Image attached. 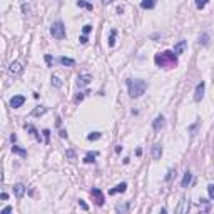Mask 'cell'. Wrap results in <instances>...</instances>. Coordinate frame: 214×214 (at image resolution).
<instances>
[{"label": "cell", "mask_w": 214, "mask_h": 214, "mask_svg": "<svg viewBox=\"0 0 214 214\" xmlns=\"http://www.w3.org/2000/svg\"><path fill=\"white\" fill-rule=\"evenodd\" d=\"M154 62H156L157 67H164V69L176 67L177 65V55L174 54V50H166L162 54H156Z\"/></svg>", "instance_id": "6da1fadb"}, {"label": "cell", "mask_w": 214, "mask_h": 214, "mask_svg": "<svg viewBox=\"0 0 214 214\" xmlns=\"http://www.w3.org/2000/svg\"><path fill=\"white\" fill-rule=\"evenodd\" d=\"M127 89H129V95L134 99L141 97L142 94L146 92V89H147V82L142 80V79H127Z\"/></svg>", "instance_id": "7a4b0ae2"}, {"label": "cell", "mask_w": 214, "mask_h": 214, "mask_svg": "<svg viewBox=\"0 0 214 214\" xmlns=\"http://www.w3.org/2000/svg\"><path fill=\"white\" fill-rule=\"evenodd\" d=\"M50 34L54 35V39H64L65 37V25H64V22H55V24H52V27H50Z\"/></svg>", "instance_id": "3957f363"}, {"label": "cell", "mask_w": 214, "mask_h": 214, "mask_svg": "<svg viewBox=\"0 0 214 214\" xmlns=\"http://www.w3.org/2000/svg\"><path fill=\"white\" fill-rule=\"evenodd\" d=\"M204 87H206V84L201 80L197 84V87H196V90H194V101L196 102H201L202 101V97H204Z\"/></svg>", "instance_id": "277c9868"}, {"label": "cell", "mask_w": 214, "mask_h": 214, "mask_svg": "<svg viewBox=\"0 0 214 214\" xmlns=\"http://www.w3.org/2000/svg\"><path fill=\"white\" fill-rule=\"evenodd\" d=\"M24 102H25V97H24V95H13V97L10 99V107L19 109V107L24 105Z\"/></svg>", "instance_id": "5b68a950"}, {"label": "cell", "mask_w": 214, "mask_h": 214, "mask_svg": "<svg viewBox=\"0 0 214 214\" xmlns=\"http://www.w3.org/2000/svg\"><path fill=\"white\" fill-rule=\"evenodd\" d=\"M90 192H92V196L95 197V204H97V206H102V204H104V194H102V191H101V189L94 187Z\"/></svg>", "instance_id": "8992f818"}, {"label": "cell", "mask_w": 214, "mask_h": 214, "mask_svg": "<svg viewBox=\"0 0 214 214\" xmlns=\"http://www.w3.org/2000/svg\"><path fill=\"white\" fill-rule=\"evenodd\" d=\"M164 126H166V119H164V116H157V117L154 119V122H152V127H154V131L164 129Z\"/></svg>", "instance_id": "52a82bcc"}, {"label": "cell", "mask_w": 214, "mask_h": 214, "mask_svg": "<svg viewBox=\"0 0 214 214\" xmlns=\"http://www.w3.org/2000/svg\"><path fill=\"white\" fill-rule=\"evenodd\" d=\"M187 211H189V201H187V199H181L179 206L176 208V212L177 214H184V212H187Z\"/></svg>", "instance_id": "ba28073f"}, {"label": "cell", "mask_w": 214, "mask_h": 214, "mask_svg": "<svg viewBox=\"0 0 214 214\" xmlns=\"http://www.w3.org/2000/svg\"><path fill=\"white\" fill-rule=\"evenodd\" d=\"M186 47H187V42L186 40H179L176 45H174V54H176V55H181V54L186 50Z\"/></svg>", "instance_id": "9c48e42d"}, {"label": "cell", "mask_w": 214, "mask_h": 214, "mask_svg": "<svg viewBox=\"0 0 214 214\" xmlns=\"http://www.w3.org/2000/svg\"><path fill=\"white\" fill-rule=\"evenodd\" d=\"M9 72L13 74V76L20 74V72H22V64H20V62H12V64H10V67H9Z\"/></svg>", "instance_id": "30bf717a"}, {"label": "cell", "mask_w": 214, "mask_h": 214, "mask_svg": "<svg viewBox=\"0 0 214 214\" xmlns=\"http://www.w3.org/2000/svg\"><path fill=\"white\" fill-rule=\"evenodd\" d=\"M13 192H15V196L17 197H22L24 194H25V186H24V184H15V186H13Z\"/></svg>", "instance_id": "8fae6325"}, {"label": "cell", "mask_w": 214, "mask_h": 214, "mask_svg": "<svg viewBox=\"0 0 214 214\" xmlns=\"http://www.w3.org/2000/svg\"><path fill=\"white\" fill-rule=\"evenodd\" d=\"M126 189H127V184L126 183H120V184H117L114 189H110L109 191V194H117V192H126Z\"/></svg>", "instance_id": "7c38bea8"}, {"label": "cell", "mask_w": 214, "mask_h": 214, "mask_svg": "<svg viewBox=\"0 0 214 214\" xmlns=\"http://www.w3.org/2000/svg\"><path fill=\"white\" fill-rule=\"evenodd\" d=\"M160 156H162V147H160V144H154L152 146V157L160 159Z\"/></svg>", "instance_id": "4fadbf2b"}, {"label": "cell", "mask_w": 214, "mask_h": 214, "mask_svg": "<svg viewBox=\"0 0 214 214\" xmlns=\"http://www.w3.org/2000/svg\"><path fill=\"white\" fill-rule=\"evenodd\" d=\"M59 62L62 64V65H65V67H74V65H76V60L70 59V57H60Z\"/></svg>", "instance_id": "5bb4252c"}, {"label": "cell", "mask_w": 214, "mask_h": 214, "mask_svg": "<svg viewBox=\"0 0 214 214\" xmlns=\"http://www.w3.org/2000/svg\"><path fill=\"white\" fill-rule=\"evenodd\" d=\"M191 183H192V174L189 172V171H186V172H184V177H183V183H181V186H183V187H187Z\"/></svg>", "instance_id": "9a60e30c"}, {"label": "cell", "mask_w": 214, "mask_h": 214, "mask_svg": "<svg viewBox=\"0 0 214 214\" xmlns=\"http://www.w3.org/2000/svg\"><path fill=\"white\" fill-rule=\"evenodd\" d=\"M99 156V152H94V151H89L87 154H85V157H84V162H87V164H90V162H94L95 157Z\"/></svg>", "instance_id": "2e32d148"}, {"label": "cell", "mask_w": 214, "mask_h": 214, "mask_svg": "<svg viewBox=\"0 0 214 214\" xmlns=\"http://www.w3.org/2000/svg\"><path fill=\"white\" fill-rule=\"evenodd\" d=\"M92 80V77L89 76V74H84V76H79V85L82 87V85H89Z\"/></svg>", "instance_id": "e0dca14e"}, {"label": "cell", "mask_w": 214, "mask_h": 214, "mask_svg": "<svg viewBox=\"0 0 214 214\" xmlns=\"http://www.w3.org/2000/svg\"><path fill=\"white\" fill-rule=\"evenodd\" d=\"M141 7H142V9L151 10V9H154V7H156V0H142V2H141Z\"/></svg>", "instance_id": "ac0fdd59"}, {"label": "cell", "mask_w": 214, "mask_h": 214, "mask_svg": "<svg viewBox=\"0 0 214 214\" xmlns=\"http://www.w3.org/2000/svg\"><path fill=\"white\" fill-rule=\"evenodd\" d=\"M12 152H13V154L22 156V157H27V151H25V149H22V147H19V146H12Z\"/></svg>", "instance_id": "d6986e66"}, {"label": "cell", "mask_w": 214, "mask_h": 214, "mask_svg": "<svg viewBox=\"0 0 214 214\" xmlns=\"http://www.w3.org/2000/svg\"><path fill=\"white\" fill-rule=\"evenodd\" d=\"M45 112H47V109L40 105V107H37V109H34V110H32V116H34V117H39V116H44Z\"/></svg>", "instance_id": "ffe728a7"}, {"label": "cell", "mask_w": 214, "mask_h": 214, "mask_svg": "<svg viewBox=\"0 0 214 214\" xmlns=\"http://www.w3.org/2000/svg\"><path fill=\"white\" fill-rule=\"evenodd\" d=\"M77 7H82V9H87V10H92V9H94V7H92V3L84 2V0H77Z\"/></svg>", "instance_id": "44dd1931"}, {"label": "cell", "mask_w": 214, "mask_h": 214, "mask_svg": "<svg viewBox=\"0 0 214 214\" xmlns=\"http://www.w3.org/2000/svg\"><path fill=\"white\" fill-rule=\"evenodd\" d=\"M116 34H117V30H116V28H112V30H110V37H109V45H110V47L116 45Z\"/></svg>", "instance_id": "7402d4cb"}, {"label": "cell", "mask_w": 214, "mask_h": 214, "mask_svg": "<svg viewBox=\"0 0 214 214\" xmlns=\"http://www.w3.org/2000/svg\"><path fill=\"white\" fill-rule=\"evenodd\" d=\"M116 211L117 212H127V211H129V204H127V202H126V204H117L116 206Z\"/></svg>", "instance_id": "603a6c76"}, {"label": "cell", "mask_w": 214, "mask_h": 214, "mask_svg": "<svg viewBox=\"0 0 214 214\" xmlns=\"http://www.w3.org/2000/svg\"><path fill=\"white\" fill-rule=\"evenodd\" d=\"M199 44L201 45H209V34H202L199 37Z\"/></svg>", "instance_id": "cb8c5ba5"}, {"label": "cell", "mask_w": 214, "mask_h": 214, "mask_svg": "<svg viewBox=\"0 0 214 214\" xmlns=\"http://www.w3.org/2000/svg\"><path fill=\"white\" fill-rule=\"evenodd\" d=\"M208 2H209V0H196V9L202 10L206 5H208Z\"/></svg>", "instance_id": "d4e9b609"}, {"label": "cell", "mask_w": 214, "mask_h": 214, "mask_svg": "<svg viewBox=\"0 0 214 214\" xmlns=\"http://www.w3.org/2000/svg\"><path fill=\"white\" fill-rule=\"evenodd\" d=\"M27 127V129H28V132H30V134H34L35 135V139H37V141H40V134H39L37 132V129H35V127L34 126H25Z\"/></svg>", "instance_id": "484cf974"}, {"label": "cell", "mask_w": 214, "mask_h": 214, "mask_svg": "<svg viewBox=\"0 0 214 214\" xmlns=\"http://www.w3.org/2000/svg\"><path fill=\"white\" fill-rule=\"evenodd\" d=\"M101 132H90V134H89L87 135V139H89V141H97V139H101Z\"/></svg>", "instance_id": "4316f807"}, {"label": "cell", "mask_w": 214, "mask_h": 214, "mask_svg": "<svg viewBox=\"0 0 214 214\" xmlns=\"http://www.w3.org/2000/svg\"><path fill=\"white\" fill-rule=\"evenodd\" d=\"M172 177H176V169H169L167 171V176H166V181L167 183H169L171 179H172Z\"/></svg>", "instance_id": "83f0119b"}, {"label": "cell", "mask_w": 214, "mask_h": 214, "mask_svg": "<svg viewBox=\"0 0 214 214\" xmlns=\"http://www.w3.org/2000/svg\"><path fill=\"white\" fill-rule=\"evenodd\" d=\"M52 85H54V87H57V89L62 87V80H60L59 77H52Z\"/></svg>", "instance_id": "f1b7e54d"}, {"label": "cell", "mask_w": 214, "mask_h": 214, "mask_svg": "<svg viewBox=\"0 0 214 214\" xmlns=\"http://www.w3.org/2000/svg\"><path fill=\"white\" fill-rule=\"evenodd\" d=\"M208 194H209L211 199H214V184H209L208 186Z\"/></svg>", "instance_id": "f546056e"}, {"label": "cell", "mask_w": 214, "mask_h": 214, "mask_svg": "<svg viewBox=\"0 0 214 214\" xmlns=\"http://www.w3.org/2000/svg\"><path fill=\"white\" fill-rule=\"evenodd\" d=\"M79 206L82 209H84V211H89V206H87V202L85 201H82V199H79Z\"/></svg>", "instance_id": "4dcf8cb0"}, {"label": "cell", "mask_w": 214, "mask_h": 214, "mask_svg": "<svg viewBox=\"0 0 214 214\" xmlns=\"http://www.w3.org/2000/svg\"><path fill=\"white\" fill-rule=\"evenodd\" d=\"M197 126H199V122H196V124H192L191 127H189V132H191V135H194L196 132V129H197Z\"/></svg>", "instance_id": "1f68e13d"}, {"label": "cell", "mask_w": 214, "mask_h": 214, "mask_svg": "<svg viewBox=\"0 0 214 214\" xmlns=\"http://www.w3.org/2000/svg\"><path fill=\"white\" fill-rule=\"evenodd\" d=\"M67 157H69L70 160H74L76 159V152H74L72 149H69V151H67Z\"/></svg>", "instance_id": "d6a6232c"}, {"label": "cell", "mask_w": 214, "mask_h": 214, "mask_svg": "<svg viewBox=\"0 0 214 214\" xmlns=\"http://www.w3.org/2000/svg\"><path fill=\"white\" fill-rule=\"evenodd\" d=\"M90 30H92V27H90V25H84V27H82V32H84V35L90 34Z\"/></svg>", "instance_id": "836d02e7"}, {"label": "cell", "mask_w": 214, "mask_h": 214, "mask_svg": "<svg viewBox=\"0 0 214 214\" xmlns=\"http://www.w3.org/2000/svg\"><path fill=\"white\" fill-rule=\"evenodd\" d=\"M42 134H44V137H45V142H49V139H50V131L44 129V132H42Z\"/></svg>", "instance_id": "e575fe53"}, {"label": "cell", "mask_w": 214, "mask_h": 214, "mask_svg": "<svg viewBox=\"0 0 214 214\" xmlns=\"http://www.w3.org/2000/svg\"><path fill=\"white\" fill-rule=\"evenodd\" d=\"M85 94H89V92H80V94H79V95H77V97H76V102H80L82 99L85 97Z\"/></svg>", "instance_id": "d590c367"}, {"label": "cell", "mask_w": 214, "mask_h": 214, "mask_svg": "<svg viewBox=\"0 0 214 214\" xmlns=\"http://www.w3.org/2000/svg\"><path fill=\"white\" fill-rule=\"evenodd\" d=\"M9 212H12V208H10V206H7V208H3L2 211H0V214H9Z\"/></svg>", "instance_id": "8d00e7d4"}, {"label": "cell", "mask_w": 214, "mask_h": 214, "mask_svg": "<svg viewBox=\"0 0 214 214\" xmlns=\"http://www.w3.org/2000/svg\"><path fill=\"white\" fill-rule=\"evenodd\" d=\"M45 62H47L49 67H52V57L50 55H45Z\"/></svg>", "instance_id": "74e56055"}, {"label": "cell", "mask_w": 214, "mask_h": 214, "mask_svg": "<svg viewBox=\"0 0 214 214\" xmlns=\"http://www.w3.org/2000/svg\"><path fill=\"white\" fill-rule=\"evenodd\" d=\"M79 40H80V44H87V40H89V39L85 37V35H82V37L79 39Z\"/></svg>", "instance_id": "f35d334b"}, {"label": "cell", "mask_w": 214, "mask_h": 214, "mask_svg": "<svg viewBox=\"0 0 214 214\" xmlns=\"http://www.w3.org/2000/svg\"><path fill=\"white\" fill-rule=\"evenodd\" d=\"M0 199H2V201H7V199H9V194H7V192H2V196H0Z\"/></svg>", "instance_id": "ab89813d"}, {"label": "cell", "mask_w": 214, "mask_h": 214, "mask_svg": "<svg viewBox=\"0 0 214 214\" xmlns=\"http://www.w3.org/2000/svg\"><path fill=\"white\" fill-rule=\"evenodd\" d=\"M22 10H24V13H28V12H30V9H28V5H22Z\"/></svg>", "instance_id": "60d3db41"}, {"label": "cell", "mask_w": 214, "mask_h": 214, "mask_svg": "<svg viewBox=\"0 0 214 214\" xmlns=\"http://www.w3.org/2000/svg\"><path fill=\"white\" fill-rule=\"evenodd\" d=\"M60 137H62V139L67 137V132H65V131H60Z\"/></svg>", "instance_id": "b9f144b4"}, {"label": "cell", "mask_w": 214, "mask_h": 214, "mask_svg": "<svg viewBox=\"0 0 214 214\" xmlns=\"http://www.w3.org/2000/svg\"><path fill=\"white\" fill-rule=\"evenodd\" d=\"M10 141L15 142V141H17V135H15V134H12V135H10Z\"/></svg>", "instance_id": "7bdbcfd3"}, {"label": "cell", "mask_w": 214, "mask_h": 214, "mask_svg": "<svg viewBox=\"0 0 214 214\" xmlns=\"http://www.w3.org/2000/svg\"><path fill=\"white\" fill-rule=\"evenodd\" d=\"M114 0H102V3H112Z\"/></svg>", "instance_id": "ee69618b"}]
</instances>
